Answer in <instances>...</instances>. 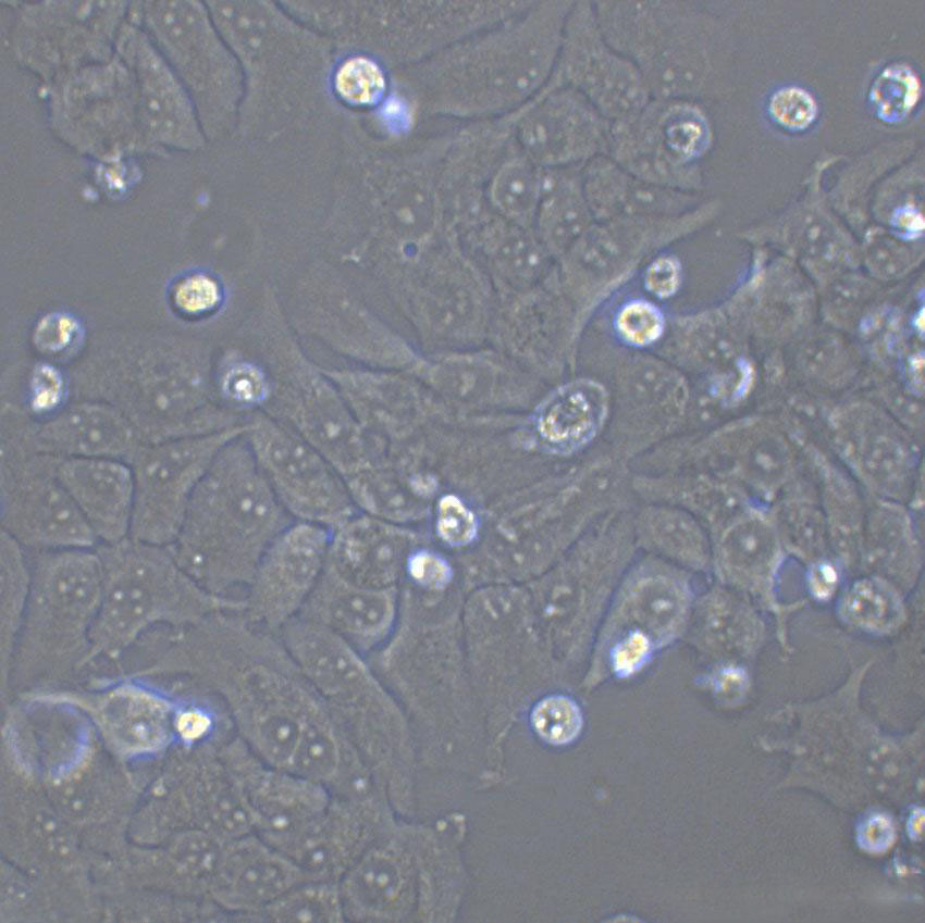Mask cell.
<instances>
[{"mask_svg":"<svg viewBox=\"0 0 925 923\" xmlns=\"http://www.w3.org/2000/svg\"><path fill=\"white\" fill-rule=\"evenodd\" d=\"M263 631L235 611L169 628L141 674L187 675L209 684L227 703L244 743L266 762L287 769L306 719L322 700L282 641Z\"/></svg>","mask_w":925,"mask_h":923,"instance_id":"cell-1","label":"cell"},{"mask_svg":"<svg viewBox=\"0 0 925 923\" xmlns=\"http://www.w3.org/2000/svg\"><path fill=\"white\" fill-rule=\"evenodd\" d=\"M293 521L242 434L214 458L169 547L206 590L243 599L263 552Z\"/></svg>","mask_w":925,"mask_h":923,"instance_id":"cell-2","label":"cell"},{"mask_svg":"<svg viewBox=\"0 0 925 923\" xmlns=\"http://www.w3.org/2000/svg\"><path fill=\"white\" fill-rule=\"evenodd\" d=\"M96 550L102 596L89 663L120 659L152 629L183 627L218 612L244 609L243 599L217 596L201 587L169 546L126 537L98 545Z\"/></svg>","mask_w":925,"mask_h":923,"instance_id":"cell-3","label":"cell"},{"mask_svg":"<svg viewBox=\"0 0 925 923\" xmlns=\"http://www.w3.org/2000/svg\"><path fill=\"white\" fill-rule=\"evenodd\" d=\"M285 645L378 785L391 798L408 796L416 771L402 716L351 646L309 622L294 626Z\"/></svg>","mask_w":925,"mask_h":923,"instance_id":"cell-4","label":"cell"},{"mask_svg":"<svg viewBox=\"0 0 925 923\" xmlns=\"http://www.w3.org/2000/svg\"><path fill=\"white\" fill-rule=\"evenodd\" d=\"M27 552L30 590L4 682L58 679L88 665L102 596L96 548Z\"/></svg>","mask_w":925,"mask_h":923,"instance_id":"cell-5","label":"cell"},{"mask_svg":"<svg viewBox=\"0 0 925 923\" xmlns=\"http://www.w3.org/2000/svg\"><path fill=\"white\" fill-rule=\"evenodd\" d=\"M130 11L185 87L201 128L221 133L234 114L239 74L207 10L190 1H143Z\"/></svg>","mask_w":925,"mask_h":923,"instance_id":"cell-6","label":"cell"},{"mask_svg":"<svg viewBox=\"0 0 925 923\" xmlns=\"http://www.w3.org/2000/svg\"><path fill=\"white\" fill-rule=\"evenodd\" d=\"M60 459L1 440V532L27 551L99 545L58 477Z\"/></svg>","mask_w":925,"mask_h":923,"instance_id":"cell-7","label":"cell"},{"mask_svg":"<svg viewBox=\"0 0 925 923\" xmlns=\"http://www.w3.org/2000/svg\"><path fill=\"white\" fill-rule=\"evenodd\" d=\"M245 429L246 423L211 434L143 442L130 463L134 507L128 537L170 546L214 458Z\"/></svg>","mask_w":925,"mask_h":923,"instance_id":"cell-8","label":"cell"},{"mask_svg":"<svg viewBox=\"0 0 925 923\" xmlns=\"http://www.w3.org/2000/svg\"><path fill=\"white\" fill-rule=\"evenodd\" d=\"M130 2L46 1L18 8L13 48L18 60L46 80L114 55Z\"/></svg>","mask_w":925,"mask_h":923,"instance_id":"cell-9","label":"cell"},{"mask_svg":"<svg viewBox=\"0 0 925 923\" xmlns=\"http://www.w3.org/2000/svg\"><path fill=\"white\" fill-rule=\"evenodd\" d=\"M51 84L53 127L73 147L99 157L148 151L138 128L132 76L115 52Z\"/></svg>","mask_w":925,"mask_h":923,"instance_id":"cell-10","label":"cell"},{"mask_svg":"<svg viewBox=\"0 0 925 923\" xmlns=\"http://www.w3.org/2000/svg\"><path fill=\"white\" fill-rule=\"evenodd\" d=\"M244 436L274 496L294 521L334 529L353 516L344 477L312 445L280 422L256 416Z\"/></svg>","mask_w":925,"mask_h":923,"instance_id":"cell-11","label":"cell"},{"mask_svg":"<svg viewBox=\"0 0 925 923\" xmlns=\"http://www.w3.org/2000/svg\"><path fill=\"white\" fill-rule=\"evenodd\" d=\"M687 221L629 216L594 222L559 259L558 279L579 323L652 252L676 239Z\"/></svg>","mask_w":925,"mask_h":923,"instance_id":"cell-12","label":"cell"},{"mask_svg":"<svg viewBox=\"0 0 925 923\" xmlns=\"http://www.w3.org/2000/svg\"><path fill=\"white\" fill-rule=\"evenodd\" d=\"M710 142V125L698 107L651 98L638 112L612 122L607 155L640 179L676 189Z\"/></svg>","mask_w":925,"mask_h":923,"instance_id":"cell-13","label":"cell"},{"mask_svg":"<svg viewBox=\"0 0 925 923\" xmlns=\"http://www.w3.org/2000/svg\"><path fill=\"white\" fill-rule=\"evenodd\" d=\"M553 83L582 95L615 122L641 110L652 98L636 65L605 39L593 2L571 4Z\"/></svg>","mask_w":925,"mask_h":923,"instance_id":"cell-14","label":"cell"},{"mask_svg":"<svg viewBox=\"0 0 925 923\" xmlns=\"http://www.w3.org/2000/svg\"><path fill=\"white\" fill-rule=\"evenodd\" d=\"M418 823L398 816L338 881L345 921L417 919Z\"/></svg>","mask_w":925,"mask_h":923,"instance_id":"cell-15","label":"cell"},{"mask_svg":"<svg viewBox=\"0 0 925 923\" xmlns=\"http://www.w3.org/2000/svg\"><path fill=\"white\" fill-rule=\"evenodd\" d=\"M331 534L321 525L289 523L263 552L240 613L268 632L297 616L324 572Z\"/></svg>","mask_w":925,"mask_h":923,"instance_id":"cell-16","label":"cell"},{"mask_svg":"<svg viewBox=\"0 0 925 923\" xmlns=\"http://www.w3.org/2000/svg\"><path fill=\"white\" fill-rule=\"evenodd\" d=\"M115 53L131 73L138 128L148 151L199 147L202 128L188 92L130 9Z\"/></svg>","mask_w":925,"mask_h":923,"instance_id":"cell-17","label":"cell"},{"mask_svg":"<svg viewBox=\"0 0 925 923\" xmlns=\"http://www.w3.org/2000/svg\"><path fill=\"white\" fill-rule=\"evenodd\" d=\"M249 813L254 833L278 849L328 807L329 789L258 757L239 737L219 749Z\"/></svg>","mask_w":925,"mask_h":923,"instance_id":"cell-18","label":"cell"},{"mask_svg":"<svg viewBox=\"0 0 925 923\" xmlns=\"http://www.w3.org/2000/svg\"><path fill=\"white\" fill-rule=\"evenodd\" d=\"M417 308L432 340L472 342L491 327V284L464 251L432 250L420 262Z\"/></svg>","mask_w":925,"mask_h":923,"instance_id":"cell-19","label":"cell"},{"mask_svg":"<svg viewBox=\"0 0 925 923\" xmlns=\"http://www.w3.org/2000/svg\"><path fill=\"white\" fill-rule=\"evenodd\" d=\"M610 125L582 95L550 83L521 113L522 152L542 169L581 166L607 155Z\"/></svg>","mask_w":925,"mask_h":923,"instance_id":"cell-20","label":"cell"},{"mask_svg":"<svg viewBox=\"0 0 925 923\" xmlns=\"http://www.w3.org/2000/svg\"><path fill=\"white\" fill-rule=\"evenodd\" d=\"M398 816L381 795H331L323 812L280 850L309 878L338 882Z\"/></svg>","mask_w":925,"mask_h":923,"instance_id":"cell-21","label":"cell"},{"mask_svg":"<svg viewBox=\"0 0 925 923\" xmlns=\"http://www.w3.org/2000/svg\"><path fill=\"white\" fill-rule=\"evenodd\" d=\"M306 880L284 852L249 833L224 843L207 896L221 909L258 921L262 910Z\"/></svg>","mask_w":925,"mask_h":923,"instance_id":"cell-22","label":"cell"},{"mask_svg":"<svg viewBox=\"0 0 925 923\" xmlns=\"http://www.w3.org/2000/svg\"><path fill=\"white\" fill-rule=\"evenodd\" d=\"M134 679L110 686L85 704L108 747L125 758L162 752L176 740L177 704Z\"/></svg>","mask_w":925,"mask_h":923,"instance_id":"cell-23","label":"cell"},{"mask_svg":"<svg viewBox=\"0 0 925 923\" xmlns=\"http://www.w3.org/2000/svg\"><path fill=\"white\" fill-rule=\"evenodd\" d=\"M23 447L57 458H107L131 463L143 444L118 409L82 404L35 425L2 432Z\"/></svg>","mask_w":925,"mask_h":923,"instance_id":"cell-24","label":"cell"},{"mask_svg":"<svg viewBox=\"0 0 925 923\" xmlns=\"http://www.w3.org/2000/svg\"><path fill=\"white\" fill-rule=\"evenodd\" d=\"M412 536L379 517H349L332 529L326 569L362 588L393 589L412 552Z\"/></svg>","mask_w":925,"mask_h":923,"instance_id":"cell-25","label":"cell"},{"mask_svg":"<svg viewBox=\"0 0 925 923\" xmlns=\"http://www.w3.org/2000/svg\"><path fill=\"white\" fill-rule=\"evenodd\" d=\"M58 477L99 545L130 536L134 477L127 462L107 458H65Z\"/></svg>","mask_w":925,"mask_h":923,"instance_id":"cell-26","label":"cell"},{"mask_svg":"<svg viewBox=\"0 0 925 923\" xmlns=\"http://www.w3.org/2000/svg\"><path fill=\"white\" fill-rule=\"evenodd\" d=\"M395 615L393 589L351 585L325 566L297 616L331 631L351 647L367 649L386 637Z\"/></svg>","mask_w":925,"mask_h":923,"instance_id":"cell-27","label":"cell"},{"mask_svg":"<svg viewBox=\"0 0 925 923\" xmlns=\"http://www.w3.org/2000/svg\"><path fill=\"white\" fill-rule=\"evenodd\" d=\"M207 744L185 760V789L193 826L227 841L254 833L246 804L222 761Z\"/></svg>","mask_w":925,"mask_h":923,"instance_id":"cell-28","label":"cell"},{"mask_svg":"<svg viewBox=\"0 0 925 923\" xmlns=\"http://www.w3.org/2000/svg\"><path fill=\"white\" fill-rule=\"evenodd\" d=\"M583 194L595 222L629 216H676L679 195L673 188L636 177L608 155L581 166Z\"/></svg>","mask_w":925,"mask_h":923,"instance_id":"cell-29","label":"cell"},{"mask_svg":"<svg viewBox=\"0 0 925 923\" xmlns=\"http://www.w3.org/2000/svg\"><path fill=\"white\" fill-rule=\"evenodd\" d=\"M498 297L531 289L551 274L550 258L534 232L506 219L497 220L470 242Z\"/></svg>","mask_w":925,"mask_h":923,"instance_id":"cell-30","label":"cell"},{"mask_svg":"<svg viewBox=\"0 0 925 923\" xmlns=\"http://www.w3.org/2000/svg\"><path fill=\"white\" fill-rule=\"evenodd\" d=\"M581 166L542 169L532 229L546 252L558 260L595 222L583 194Z\"/></svg>","mask_w":925,"mask_h":923,"instance_id":"cell-31","label":"cell"},{"mask_svg":"<svg viewBox=\"0 0 925 923\" xmlns=\"http://www.w3.org/2000/svg\"><path fill=\"white\" fill-rule=\"evenodd\" d=\"M721 558L739 582L766 590L778 559L775 531L761 519L739 523L724 537Z\"/></svg>","mask_w":925,"mask_h":923,"instance_id":"cell-32","label":"cell"},{"mask_svg":"<svg viewBox=\"0 0 925 923\" xmlns=\"http://www.w3.org/2000/svg\"><path fill=\"white\" fill-rule=\"evenodd\" d=\"M32 582L29 556L4 532L0 541L1 674H7L15 639L28 601Z\"/></svg>","mask_w":925,"mask_h":923,"instance_id":"cell-33","label":"cell"},{"mask_svg":"<svg viewBox=\"0 0 925 923\" xmlns=\"http://www.w3.org/2000/svg\"><path fill=\"white\" fill-rule=\"evenodd\" d=\"M541 177L542 167L523 152L506 162L491 186V199L498 213L514 224L532 229Z\"/></svg>","mask_w":925,"mask_h":923,"instance_id":"cell-34","label":"cell"},{"mask_svg":"<svg viewBox=\"0 0 925 923\" xmlns=\"http://www.w3.org/2000/svg\"><path fill=\"white\" fill-rule=\"evenodd\" d=\"M840 614L865 632L888 634L904 621V607L898 593L878 578L855 582L842 596Z\"/></svg>","mask_w":925,"mask_h":923,"instance_id":"cell-35","label":"cell"},{"mask_svg":"<svg viewBox=\"0 0 925 923\" xmlns=\"http://www.w3.org/2000/svg\"><path fill=\"white\" fill-rule=\"evenodd\" d=\"M258 921L343 922L338 882L306 880L262 910Z\"/></svg>","mask_w":925,"mask_h":923,"instance_id":"cell-36","label":"cell"},{"mask_svg":"<svg viewBox=\"0 0 925 923\" xmlns=\"http://www.w3.org/2000/svg\"><path fill=\"white\" fill-rule=\"evenodd\" d=\"M702 621L706 639L726 651L751 652L757 647L763 633L754 613L730 598L708 601Z\"/></svg>","mask_w":925,"mask_h":923,"instance_id":"cell-37","label":"cell"},{"mask_svg":"<svg viewBox=\"0 0 925 923\" xmlns=\"http://www.w3.org/2000/svg\"><path fill=\"white\" fill-rule=\"evenodd\" d=\"M605 397L594 384H574L556 394L545 406L543 427L548 432H585L603 414Z\"/></svg>","mask_w":925,"mask_h":923,"instance_id":"cell-38","label":"cell"},{"mask_svg":"<svg viewBox=\"0 0 925 923\" xmlns=\"http://www.w3.org/2000/svg\"><path fill=\"white\" fill-rule=\"evenodd\" d=\"M922 93L918 76L909 65L886 67L872 85L869 98L878 117L887 123L904 120L917 104Z\"/></svg>","mask_w":925,"mask_h":923,"instance_id":"cell-39","label":"cell"},{"mask_svg":"<svg viewBox=\"0 0 925 923\" xmlns=\"http://www.w3.org/2000/svg\"><path fill=\"white\" fill-rule=\"evenodd\" d=\"M531 725L545 743L563 746L572 743L582 729L583 719L575 700L563 695L541 699L532 709Z\"/></svg>","mask_w":925,"mask_h":923,"instance_id":"cell-40","label":"cell"},{"mask_svg":"<svg viewBox=\"0 0 925 923\" xmlns=\"http://www.w3.org/2000/svg\"><path fill=\"white\" fill-rule=\"evenodd\" d=\"M386 82L381 67L366 57L345 60L334 77L336 93L353 105H372L381 100Z\"/></svg>","mask_w":925,"mask_h":923,"instance_id":"cell-41","label":"cell"},{"mask_svg":"<svg viewBox=\"0 0 925 923\" xmlns=\"http://www.w3.org/2000/svg\"><path fill=\"white\" fill-rule=\"evenodd\" d=\"M686 607L684 593L664 582L643 587L634 600L638 618L663 633H668L681 622Z\"/></svg>","mask_w":925,"mask_h":923,"instance_id":"cell-42","label":"cell"},{"mask_svg":"<svg viewBox=\"0 0 925 923\" xmlns=\"http://www.w3.org/2000/svg\"><path fill=\"white\" fill-rule=\"evenodd\" d=\"M617 334L628 344L646 346L656 341L665 328L661 310L648 300L626 302L615 316Z\"/></svg>","mask_w":925,"mask_h":923,"instance_id":"cell-43","label":"cell"},{"mask_svg":"<svg viewBox=\"0 0 925 923\" xmlns=\"http://www.w3.org/2000/svg\"><path fill=\"white\" fill-rule=\"evenodd\" d=\"M772 119L781 127L789 130L806 129L815 121L818 112L814 97L805 89L797 86L784 87L776 90L768 103Z\"/></svg>","mask_w":925,"mask_h":923,"instance_id":"cell-44","label":"cell"},{"mask_svg":"<svg viewBox=\"0 0 925 923\" xmlns=\"http://www.w3.org/2000/svg\"><path fill=\"white\" fill-rule=\"evenodd\" d=\"M221 389L226 399L242 407L259 406L270 394L263 371L246 361L236 362L224 372Z\"/></svg>","mask_w":925,"mask_h":923,"instance_id":"cell-45","label":"cell"},{"mask_svg":"<svg viewBox=\"0 0 925 923\" xmlns=\"http://www.w3.org/2000/svg\"><path fill=\"white\" fill-rule=\"evenodd\" d=\"M81 323L70 313L55 312L44 316L37 324L34 341L39 350L49 354L64 352L76 345Z\"/></svg>","mask_w":925,"mask_h":923,"instance_id":"cell-46","label":"cell"},{"mask_svg":"<svg viewBox=\"0 0 925 923\" xmlns=\"http://www.w3.org/2000/svg\"><path fill=\"white\" fill-rule=\"evenodd\" d=\"M436 529L445 542L464 546L474 538L477 522L472 512L459 500L448 498L440 506Z\"/></svg>","mask_w":925,"mask_h":923,"instance_id":"cell-47","label":"cell"},{"mask_svg":"<svg viewBox=\"0 0 925 923\" xmlns=\"http://www.w3.org/2000/svg\"><path fill=\"white\" fill-rule=\"evenodd\" d=\"M220 288L208 275L195 274L182 279L175 287L174 301L184 312L196 314L213 309L220 301Z\"/></svg>","mask_w":925,"mask_h":923,"instance_id":"cell-48","label":"cell"},{"mask_svg":"<svg viewBox=\"0 0 925 923\" xmlns=\"http://www.w3.org/2000/svg\"><path fill=\"white\" fill-rule=\"evenodd\" d=\"M64 394L62 373L51 364H38L30 378L32 410L41 414L54 411L61 404Z\"/></svg>","mask_w":925,"mask_h":923,"instance_id":"cell-49","label":"cell"},{"mask_svg":"<svg viewBox=\"0 0 925 923\" xmlns=\"http://www.w3.org/2000/svg\"><path fill=\"white\" fill-rule=\"evenodd\" d=\"M405 572L419 586L434 590L443 589L452 577L451 567L446 561L424 550L412 551L409 554Z\"/></svg>","mask_w":925,"mask_h":923,"instance_id":"cell-50","label":"cell"},{"mask_svg":"<svg viewBox=\"0 0 925 923\" xmlns=\"http://www.w3.org/2000/svg\"><path fill=\"white\" fill-rule=\"evenodd\" d=\"M644 285L653 296L664 299L673 296L680 285V265L669 255L654 259L644 273Z\"/></svg>","mask_w":925,"mask_h":923,"instance_id":"cell-51","label":"cell"},{"mask_svg":"<svg viewBox=\"0 0 925 923\" xmlns=\"http://www.w3.org/2000/svg\"><path fill=\"white\" fill-rule=\"evenodd\" d=\"M652 649L649 637L639 632L628 634L614 649L613 663L620 675L637 671L648 659Z\"/></svg>","mask_w":925,"mask_h":923,"instance_id":"cell-52","label":"cell"},{"mask_svg":"<svg viewBox=\"0 0 925 923\" xmlns=\"http://www.w3.org/2000/svg\"><path fill=\"white\" fill-rule=\"evenodd\" d=\"M786 523L789 539L800 550L813 553L819 548L823 540V524L813 512H806L805 515L798 512L797 516L789 517Z\"/></svg>","mask_w":925,"mask_h":923,"instance_id":"cell-53","label":"cell"},{"mask_svg":"<svg viewBox=\"0 0 925 923\" xmlns=\"http://www.w3.org/2000/svg\"><path fill=\"white\" fill-rule=\"evenodd\" d=\"M837 585L838 574L832 565L828 563H818L812 569L810 586L816 598H830L835 593Z\"/></svg>","mask_w":925,"mask_h":923,"instance_id":"cell-54","label":"cell"},{"mask_svg":"<svg viewBox=\"0 0 925 923\" xmlns=\"http://www.w3.org/2000/svg\"><path fill=\"white\" fill-rule=\"evenodd\" d=\"M897 225L909 234L921 233L924 228V220L920 212L913 208L900 210L896 216Z\"/></svg>","mask_w":925,"mask_h":923,"instance_id":"cell-55","label":"cell"},{"mask_svg":"<svg viewBox=\"0 0 925 923\" xmlns=\"http://www.w3.org/2000/svg\"><path fill=\"white\" fill-rule=\"evenodd\" d=\"M384 117L390 125L402 127L407 123V111L405 105L397 100L387 102L383 110Z\"/></svg>","mask_w":925,"mask_h":923,"instance_id":"cell-56","label":"cell"},{"mask_svg":"<svg viewBox=\"0 0 925 923\" xmlns=\"http://www.w3.org/2000/svg\"><path fill=\"white\" fill-rule=\"evenodd\" d=\"M923 319H924V314H923V312H921L920 316H918V317H917V320H916V323H917L918 328H923V325H924V320H923Z\"/></svg>","mask_w":925,"mask_h":923,"instance_id":"cell-57","label":"cell"}]
</instances>
